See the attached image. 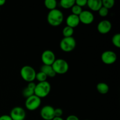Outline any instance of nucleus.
Masks as SVG:
<instances>
[{
	"instance_id": "31",
	"label": "nucleus",
	"mask_w": 120,
	"mask_h": 120,
	"mask_svg": "<svg viewBox=\"0 0 120 120\" xmlns=\"http://www.w3.org/2000/svg\"><path fill=\"white\" fill-rule=\"evenodd\" d=\"M5 3V0H0V7L4 5Z\"/></svg>"
},
{
	"instance_id": "22",
	"label": "nucleus",
	"mask_w": 120,
	"mask_h": 120,
	"mask_svg": "<svg viewBox=\"0 0 120 120\" xmlns=\"http://www.w3.org/2000/svg\"><path fill=\"white\" fill-rule=\"evenodd\" d=\"M71 10L72 14L77 15V16H79V15L81 14V12L83 11V9H82V7H79V6L77 5L76 4H75L72 7H71Z\"/></svg>"
},
{
	"instance_id": "32",
	"label": "nucleus",
	"mask_w": 120,
	"mask_h": 120,
	"mask_svg": "<svg viewBox=\"0 0 120 120\" xmlns=\"http://www.w3.org/2000/svg\"><path fill=\"white\" fill-rule=\"evenodd\" d=\"M52 120H64L62 117H55L53 118Z\"/></svg>"
},
{
	"instance_id": "3",
	"label": "nucleus",
	"mask_w": 120,
	"mask_h": 120,
	"mask_svg": "<svg viewBox=\"0 0 120 120\" xmlns=\"http://www.w3.org/2000/svg\"><path fill=\"white\" fill-rule=\"evenodd\" d=\"M20 74L22 78L28 83L34 82L36 79V71L30 66L26 65L22 67L21 69Z\"/></svg>"
},
{
	"instance_id": "20",
	"label": "nucleus",
	"mask_w": 120,
	"mask_h": 120,
	"mask_svg": "<svg viewBox=\"0 0 120 120\" xmlns=\"http://www.w3.org/2000/svg\"><path fill=\"white\" fill-rule=\"evenodd\" d=\"M112 42L114 45L117 48H120V34H116L112 36Z\"/></svg>"
},
{
	"instance_id": "25",
	"label": "nucleus",
	"mask_w": 120,
	"mask_h": 120,
	"mask_svg": "<svg viewBox=\"0 0 120 120\" xmlns=\"http://www.w3.org/2000/svg\"><path fill=\"white\" fill-rule=\"evenodd\" d=\"M98 14H99L100 16H102V17H105L107 16L109 14V9H107L106 8L104 7H102L100 9L98 10Z\"/></svg>"
},
{
	"instance_id": "15",
	"label": "nucleus",
	"mask_w": 120,
	"mask_h": 120,
	"mask_svg": "<svg viewBox=\"0 0 120 120\" xmlns=\"http://www.w3.org/2000/svg\"><path fill=\"white\" fill-rule=\"evenodd\" d=\"M40 70H41L40 71L44 73L46 75L47 77H54L56 75L52 66L43 64V65L41 67V69H40Z\"/></svg>"
},
{
	"instance_id": "2",
	"label": "nucleus",
	"mask_w": 120,
	"mask_h": 120,
	"mask_svg": "<svg viewBox=\"0 0 120 120\" xmlns=\"http://www.w3.org/2000/svg\"><path fill=\"white\" fill-rule=\"evenodd\" d=\"M50 90L51 86L49 82L47 81L39 82V83L36 84V87L34 90V94L40 98H44L49 95Z\"/></svg>"
},
{
	"instance_id": "11",
	"label": "nucleus",
	"mask_w": 120,
	"mask_h": 120,
	"mask_svg": "<svg viewBox=\"0 0 120 120\" xmlns=\"http://www.w3.org/2000/svg\"><path fill=\"white\" fill-rule=\"evenodd\" d=\"M80 22L85 25H90L92 23L94 19L93 14L89 11H83L79 15Z\"/></svg>"
},
{
	"instance_id": "9",
	"label": "nucleus",
	"mask_w": 120,
	"mask_h": 120,
	"mask_svg": "<svg viewBox=\"0 0 120 120\" xmlns=\"http://www.w3.org/2000/svg\"><path fill=\"white\" fill-rule=\"evenodd\" d=\"M41 59L43 64L52 66L56 60V56L52 50H46L42 53Z\"/></svg>"
},
{
	"instance_id": "30",
	"label": "nucleus",
	"mask_w": 120,
	"mask_h": 120,
	"mask_svg": "<svg viewBox=\"0 0 120 120\" xmlns=\"http://www.w3.org/2000/svg\"><path fill=\"white\" fill-rule=\"evenodd\" d=\"M0 120H12L9 115H2L0 116Z\"/></svg>"
},
{
	"instance_id": "8",
	"label": "nucleus",
	"mask_w": 120,
	"mask_h": 120,
	"mask_svg": "<svg viewBox=\"0 0 120 120\" xmlns=\"http://www.w3.org/2000/svg\"><path fill=\"white\" fill-rule=\"evenodd\" d=\"M9 116L12 120H24L26 117V112L23 108L15 107L12 109Z\"/></svg>"
},
{
	"instance_id": "1",
	"label": "nucleus",
	"mask_w": 120,
	"mask_h": 120,
	"mask_svg": "<svg viewBox=\"0 0 120 120\" xmlns=\"http://www.w3.org/2000/svg\"><path fill=\"white\" fill-rule=\"evenodd\" d=\"M64 15L63 12L58 9L49 11L47 16V21L49 25L53 26H57L63 22Z\"/></svg>"
},
{
	"instance_id": "6",
	"label": "nucleus",
	"mask_w": 120,
	"mask_h": 120,
	"mask_svg": "<svg viewBox=\"0 0 120 120\" xmlns=\"http://www.w3.org/2000/svg\"><path fill=\"white\" fill-rule=\"evenodd\" d=\"M41 104V98L35 96V94L26 99L25 105L26 108L29 111H34L39 107Z\"/></svg>"
},
{
	"instance_id": "4",
	"label": "nucleus",
	"mask_w": 120,
	"mask_h": 120,
	"mask_svg": "<svg viewBox=\"0 0 120 120\" xmlns=\"http://www.w3.org/2000/svg\"><path fill=\"white\" fill-rule=\"evenodd\" d=\"M52 66L56 74H59V75L66 73L69 69V63L63 59H58L55 60Z\"/></svg>"
},
{
	"instance_id": "13",
	"label": "nucleus",
	"mask_w": 120,
	"mask_h": 120,
	"mask_svg": "<svg viewBox=\"0 0 120 120\" xmlns=\"http://www.w3.org/2000/svg\"><path fill=\"white\" fill-rule=\"evenodd\" d=\"M80 20L79 16L74 14H70L67 17L66 20V23L67 26L71 28H74L75 27L77 26L80 23Z\"/></svg>"
},
{
	"instance_id": "28",
	"label": "nucleus",
	"mask_w": 120,
	"mask_h": 120,
	"mask_svg": "<svg viewBox=\"0 0 120 120\" xmlns=\"http://www.w3.org/2000/svg\"><path fill=\"white\" fill-rule=\"evenodd\" d=\"M35 87H36V84H35L34 82H29V83H28L27 87L31 89V90H34L35 89Z\"/></svg>"
},
{
	"instance_id": "21",
	"label": "nucleus",
	"mask_w": 120,
	"mask_h": 120,
	"mask_svg": "<svg viewBox=\"0 0 120 120\" xmlns=\"http://www.w3.org/2000/svg\"><path fill=\"white\" fill-rule=\"evenodd\" d=\"M115 2L114 0H103L102 1V5L103 7H105L107 9H110L112 8L114 5Z\"/></svg>"
},
{
	"instance_id": "27",
	"label": "nucleus",
	"mask_w": 120,
	"mask_h": 120,
	"mask_svg": "<svg viewBox=\"0 0 120 120\" xmlns=\"http://www.w3.org/2000/svg\"><path fill=\"white\" fill-rule=\"evenodd\" d=\"M63 110L61 109H60V108H57V109H55V111H54L55 117H61L62 115H63Z\"/></svg>"
},
{
	"instance_id": "33",
	"label": "nucleus",
	"mask_w": 120,
	"mask_h": 120,
	"mask_svg": "<svg viewBox=\"0 0 120 120\" xmlns=\"http://www.w3.org/2000/svg\"></svg>"
},
{
	"instance_id": "26",
	"label": "nucleus",
	"mask_w": 120,
	"mask_h": 120,
	"mask_svg": "<svg viewBox=\"0 0 120 120\" xmlns=\"http://www.w3.org/2000/svg\"><path fill=\"white\" fill-rule=\"evenodd\" d=\"M87 0H76L75 1V4L82 8L87 5Z\"/></svg>"
},
{
	"instance_id": "7",
	"label": "nucleus",
	"mask_w": 120,
	"mask_h": 120,
	"mask_svg": "<svg viewBox=\"0 0 120 120\" xmlns=\"http://www.w3.org/2000/svg\"><path fill=\"white\" fill-rule=\"evenodd\" d=\"M102 61L106 64H111L117 60V54L112 50L104 51L101 56Z\"/></svg>"
},
{
	"instance_id": "24",
	"label": "nucleus",
	"mask_w": 120,
	"mask_h": 120,
	"mask_svg": "<svg viewBox=\"0 0 120 120\" xmlns=\"http://www.w3.org/2000/svg\"><path fill=\"white\" fill-rule=\"evenodd\" d=\"M22 95L23 96V97L27 98L34 95V90H31V89H29V88L26 87L22 91Z\"/></svg>"
},
{
	"instance_id": "16",
	"label": "nucleus",
	"mask_w": 120,
	"mask_h": 120,
	"mask_svg": "<svg viewBox=\"0 0 120 120\" xmlns=\"http://www.w3.org/2000/svg\"><path fill=\"white\" fill-rule=\"evenodd\" d=\"M97 90L101 94H105L109 91V87L108 84L105 83H99L97 85Z\"/></svg>"
},
{
	"instance_id": "12",
	"label": "nucleus",
	"mask_w": 120,
	"mask_h": 120,
	"mask_svg": "<svg viewBox=\"0 0 120 120\" xmlns=\"http://www.w3.org/2000/svg\"><path fill=\"white\" fill-rule=\"evenodd\" d=\"M112 28V24L111 22L108 20H103L98 23L97 30L100 34H108Z\"/></svg>"
},
{
	"instance_id": "14",
	"label": "nucleus",
	"mask_w": 120,
	"mask_h": 120,
	"mask_svg": "<svg viewBox=\"0 0 120 120\" xmlns=\"http://www.w3.org/2000/svg\"><path fill=\"white\" fill-rule=\"evenodd\" d=\"M87 5L93 11H98L103 7L101 0H88Z\"/></svg>"
},
{
	"instance_id": "23",
	"label": "nucleus",
	"mask_w": 120,
	"mask_h": 120,
	"mask_svg": "<svg viewBox=\"0 0 120 120\" xmlns=\"http://www.w3.org/2000/svg\"><path fill=\"white\" fill-rule=\"evenodd\" d=\"M47 76L44 73L40 71L39 72L37 73L36 75V79L39 82H43L46 81Z\"/></svg>"
},
{
	"instance_id": "5",
	"label": "nucleus",
	"mask_w": 120,
	"mask_h": 120,
	"mask_svg": "<svg viewBox=\"0 0 120 120\" xmlns=\"http://www.w3.org/2000/svg\"><path fill=\"white\" fill-rule=\"evenodd\" d=\"M76 42L73 36L63 38L60 42V48L65 52H70L75 49Z\"/></svg>"
},
{
	"instance_id": "10",
	"label": "nucleus",
	"mask_w": 120,
	"mask_h": 120,
	"mask_svg": "<svg viewBox=\"0 0 120 120\" xmlns=\"http://www.w3.org/2000/svg\"><path fill=\"white\" fill-rule=\"evenodd\" d=\"M55 109L50 105H45L41 110L40 114L45 120H52L55 117Z\"/></svg>"
},
{
	"instance_id": "18",
	"label": "nucleus",
	"mask_w": 120,
	"mask_h": 120,
	"mask_svg": "<svg viewBox=\"0 0 120 120\" xmlns=\"http://www.w3.org/2000/svg\"><path fill=\"white\" fill-rule=\"evenodd\" d=\"M45 6L49 10L56 9L57 7V1L56 0H45L44 2Z\"/></svg>"
},
{
	"instance_id": "29",
	"label": "nucleus",
	"mask_w": 120,
	"mask_h": 120,
	"mask_svg": "<svg viewBox=\"0 0 120 120\" xmlns=\"http://www.w3.org/2000/svg\"><path fill=\"white\" fill-rule=\"evenodd\" d=\"M66 120H80L79 118L75 115H70L66 118Z\"/></svg>"
},
{
	"instance_id": "17",
	"label": "nucleus",
	"mask_w": 120,
	"mask_h": 120,
	"mask_svg": "<svg viewBox=\"0 0 120 120\" xmlns=\"http://www.w3.org/2000/svg\"><path fill=\"white\" fill-rule=\"evenodd\" d=\"M75 4V0H61L60 1V5L65 9L71 8Z\"/></svg>"
},
{
	"instance_id": "19",
	"label": "nucleus",
	"mask_w": 120,
	"mask_h": 120,
	"mask_svg": "<svg viewBox=\"0 0 120 120\" xmlns=\"http://www.w3.org/2000/svg\"><path fill=\"white\" fill-rule=\"evenodd\" d=\"M62 34L64 36V38L71 37L74 34V29L71 27L66 26L63 28V30H62Z\"/></svg>"
}]
</instances>
